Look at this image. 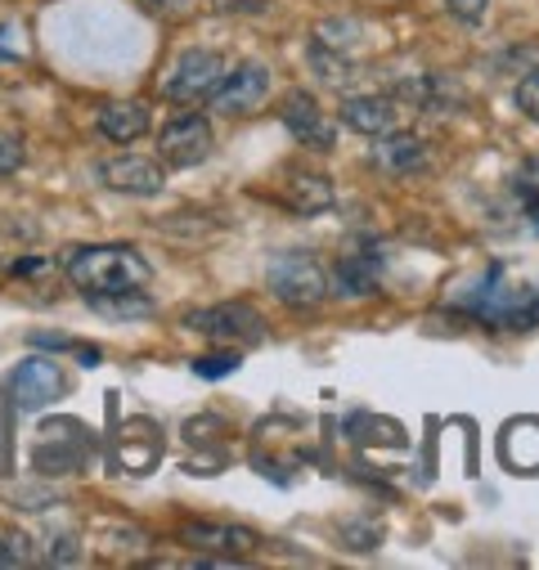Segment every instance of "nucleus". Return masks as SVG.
I'll use <instances>...</instances> for the list:
<instances>
[{
  "label": "nucleus",
  "instance_id": "nucleus-16",
  "mask_svg": "<svg viewBox=\"0 0 539 570\" xmlns=\"http://www.w3.org/2000/svg\"><path fill=\"white\" fill-rule=\"evenodd\" d=\"M284 198H288V207L302 212V216H320V212H329V207L337 203L329 176H315V171H293L288 185H284Z\"/></svg>",
  "mask_w": 539,
  "mask_h": 570
},
{
  "label": "nucleus",
  "instance_id": "nucleus-23",
  "mask_svg": "<svg viewBox=\"0 0 539 570\" xmlns=\"http://www.w3.org/2000/svg\"><path fill=\"white\" fill-rule=\"evenodd\" d=\"M512 194L521 198V207H526V203H539V163H526V167L517 171Z\"/></svg>",
  "mask_w": 539,
  "mask_h": 570
},
{
  "label": "nucleus",
  "instance_id": "nucleus-19",
  "mask_svg": "<svg viewBox=\"0 0 539 570\" xmlns=\"http://www.w3.org/2000/svg\"><path fill=\"white\" fill-rule=\"evenodd\" d=\"M512 99H517V108L539 126V68L535 72H526L521 81H517V90H512Z\"/></svg>",
  "mask_w": 539,
  "mask_h": 570
},
{
  "label": "nucleus",
  "instance_id": "nucleus-7",
  "mask_svg": "<svg viewBox=\"0 0 539 570\" xmlns=\"http://www.w3.org/2000/svg\"><path fill=\"white\" fill-rule=\"evenodd\" d=\"M265 99H270V68L256 63V59H247L234 72H225V81L216 86V95L207 104L220 117H252V112H261Z\"/></svg>",
  "mask_w": 539,
  "mask_h": 570
},
{
  "label": "nucleus",
  "instance_id": "nucleus-14",
  "mask_svg": "<svg viewBox=\"0 0 539 570\" xmlns=\"http://www.w3.org/2000/svg\"><path fill=\"white\" fill-rule=\"evenodd\" d=\"M378 274H382V256H373V252H351V256H342V261L333 265V293H337V297H351V302L373 297V293H378Z\"/></svg>",
  "mask_w": 539,
  "mask_h": 570
},
{
  "label": "nucleus",
  "instance_id": "nucleus-17",
  "mask_svg": "<svg viewBox=\"0 0 539 570\" xmlns=\"http://www.w3.org/2000/svg\"><path fill=\"white\" fill-rule=\"evenodd\" d=\"M90 311L108 315V320H145L154 311V302L145 293H104V297H86Z\"/></svg>",
  "mask_w": 539,
  "mask_h": 570
},
{
  "label": "nucleus",
  "instance_id": "nucleus-12",
  "mask_svg": "<svg viewBox=\"0 0 539 570\" xmlns=\"http://www.w3.org/2000/svg\"><path fill=\"white\" fill-rule=\"evenodd\" d=\"M373 167L386 176H414L428 167V145L414 130H386V135H378Z\"/></svg>",
  "mask_w": 539,
  "mask_h": 570
},
{
  "label": "nucleus",
  "instance_id": "nucleus-9",
  "mask_svg": "<svg viewBox=\"0 0 539 570\" xmlns=\"http://www.w3.org/2000/svg\"><path fill=\"white\" fill-rule=\"evenodd\" d=\"M180 539L198 552H216V557H252L261 548V534L247 525H229V521H185Z\"/></svg>",
  "mask_w": 539,
  "mask_h": 570
},
{
  "label": "nucleus",
  "instance_id": "nucleus-15",
  "mask_svg": "<svg viewBox=\"0 0 539 570\" xmlns=\"http://www.w3.org/2000/svg\"><path fill=\"white\" fill-rule=\"evenodd\" d=\"M149 130V108L140 99H112L99 108V135L112 145H135Z\"/></svg>",
  "mask_w": 539,
  "mask_h": 570
},
{
  "label": "nucleus",
  "instance_id": "nucleus-13",
  "mask_svg": "<svg viewBox=\"0 0 539 570\" xmlns=\"http://www.w3.org/2000/svg\"><path fill=\"white\" fill-rule=\"evenodd\" d=\"M342 121H346L351 130L378 139V135L395 130L400 108H395V99H386V95H351V99H342Z\"/></svg>",
  "mask_w": 539,
  "mask_h": 570
},
{
  "label": "nucleus",
  "instance_id": "nucleus-22",
  "mask_svg": "<svg viewBox=\"0 0 539 570\" xmlns=\"http://www.w3.org/2000/svg\"><path fill=\"white\" fill-rule=\"evenodd\" d=\"M342 539H346L351 548L369 552V548H378V539H382V525H378V521H369V525H360V521H346V525H342Z\"/></svg>",
  "mask_w": 539,
  "mask_h": 570
},
{
  "label": "nucleus",
  "instance_id": "nucleus-5",
  "mask_svg": "<svg viewBox=\"0 0 539 570\" xmlns=\"http://www.w3.org/2000/svg\"><path fill=\"white\" fill-rule=\"evenodd\" d=\"M189 333H203L212 342H261L265 337V320L256 306L247 302H220V306H207V311H189L180 320Z\"/></svg>",
  "mask_w": 539,
  "mask_h": 570
},
{
  "label": "nucleus",
  "instance_id": "nucleus-28",
  "mask_svg": "<svg viewBox=\"0 0 539 570\" xmlns=\"http://www.w3.org/2000/svg\"><path fill=\"white\" fill-rule=\"evenodd\" d=\"M526 220H530V229L539 234V203H526Z\"/></svg>",
  "mask_w": 539,
  "mask_h": 570
},
{
  "label": "nucleus",
  "instance_id": "nucleus-8",
  "mask_svg": "<svg viewBox=\"0 0 539 570\" xmlns=\"http://www.w3.org/2000/svg\"><path fill=\"white\" fill-rule=\"evenodd\" d=\"M10 395L23 413L46 409L50 400L63 395V364L55 355H28L14 373H10Z\"/></svg>",
  "mask_w": 539,
  "mask_h": 570
},
{
  "label": "nucleus",
  "instance_id": "nucleus-20",
  "mask_svg": "<svg viewBox=\"0 0 539 570\" xmlns=\"http://www.w3.org/2000/svg\"><path fill=\"white\" fill-rule=\"evenodd\" d=\"M23 139L19 135H10V130H0V176H14L19 167H23Z\"/></svg>",
  "mask_w": 539,
  "mask_h": 570
},
{
  "label": "nucleus",
  "instance_id": "nucleus-25",
  "mask_svg": "<svg viewBox=\"0 0 539 570\" xmlns=\"http://www.w3.org/2000/svg\"><path fill=\"white\" fill-rule=\"evenodd\" d=\"M0 59H23V28L0 23Z\"/></svg>",
  "mask_w": 539,
  "mask_h": 570
},
{
  "label": "nucleus",
  "instance_id": "nucleus-26",
  "mask_svg": "<svg viewBox=\"0 0 539 570\" xmlns=\"http://www.w3.org/2000/svg\"><path fill=\"white\" fill-rule=\"evenodd\" d=\"M149 14H163V19H185L194 10V0H140Z\"/></svg>",
  "mask_w": 539,
  "mask_h": 570
},
{
  "label": "nucleus",
  "instance_id": "nucleus-10",
  "mask_svg": "<svg viewBox=\"0 0 539 570\" xmlns=\"http://www.w3.org/2000/svg\"><path fill=\"white\" fill-rule=\"evenodd\" d=\"M99 180H104L108 189H117V194H130V198H154V194H163V185H167V176H163L158 163L130 158V154L99 163Z\"/></svg>",
  "mask_w": 539,
  "mask_h": 570
},
{
  "label": "nucleus",
  "instance_id": "nucleus-6",
  "mask_svg": "<svg viewBox=\"0 0 539 570\" xmlns=\"http://www.w3.org/2000/svg\"><path fill=\"white\" fill-rule=\"evenodd\" d=\"M212 121L203 117V112H185V117H171L167 126H163V135H158V154H163V163L167 167H198V163H207L212 158Z\"/></svg>",
  "mask_w": 539,
  "mask_h": 570
},
{
  "label": "nucleus",
  "instance_id": "nucleus-11",
  "mask_svg": "<svg viewBox=\"0 0 539 570\" xmlns=\"http://www.w3.org/2000/svg\"><path fill=\"white\" fill-rule=\"evenodd\" d=\"M280 117H284V126L293 130V139H302L306 149H320V154L333 149V126H329V117L320 112L315 95H306V90H288Z\"/></svg>",
  "mask_w": 539,
  "mask_h": 570
},
{
  "label": "nucleus",
  "instance_id": "nucleus-27",
  "mask_svg": "<svg viewBox=\"0 0 539 570\" xmlns=\"http://www.w3.org/2000/svg\"><path fill=\"white\" fill-rule=\"evenodd\" d=\"M203 6H212L220 14H243V10H261L265 0H203Z\"/></svg>",
  "mask_w": 539,
  "mask_h": 570
},
{
  "label": "nucleus",
  "instance_id": "nucleus-2",
  "mask_svg": "<svg viewBox=\"0 0 539 570\" xmlns=\"http://www.w3.org/2000/svg\"><path fill=\"white\" fill-rule=\"evenodd\" d=\"M68 278L72 288L86 297H104V293H145L154 265L126 247V243H95V247H77L68 252Z\"/></svg>",
  "mask_w": 539,
  "mask_h": 570
},
{
  "label": "nucleus",
  "instance_id": "nucleus-4",
  "mask_svg": "<svg viewBox=\"0 0 539 570\" xmlns=\"http://www.w3.org/2000/svg\"><path fill=\"white\" fill-rule=\"evenodd\" d=\"M229 63L220 50H185L176 59V68L163 77V95L171 104H207L216 95V86L225 81Z\"/></svg>",
  "mask_w": 539,
  "mask_h": 570
},
{
  "label": "nucleus",
  "instance_id": "nucleus-21",
  "mask_svg": "<svg viewBox=\"0 0 539 570\" xmlns=\"http://www.w3.org/2000/svg\"><path fill=\"white\" fill-rule=\"evenodd\" d=\"M238 368V355L234 351H220V355H203V360H194V373L198 377H229Z\"/></svg>",
  "mask_w": 539,
  "mask_h": 570
},
{
  "label": "nucleus",
  "instance_id": "nucleus-24",
  "mask_svg": "<svg viewBox=\"0 0 539 570\" xmlns=\"http://www.w3.org/2000/svg\"><path fill=\"white\" fill-rule=\"evenodd\" d=\"M445 6H450V14L459 19V23H481L486 19V10H490V0H445Z\"/></svg>",
  "mask_w": 539,
  "mask_h": 570
},
{
  "label": "nucleus",
  "instance_id": "nucleus-1",
  "mask_svg": "<svg viewBox=\"0 0 539 570\" xmlns=\"http://www.w3.org/2000/svg\"><path fill=\"white\" fill-rule=\"evenodd\" d=\"M463 315H472L477 324H494V328H539V288L530 278H517L503 261L486 265V274H477L454 302Z\"/></svg>",
  "mask_w": 539,
  "mask_h": 570
},
{
  "label": "nucleus",
  "instance_id": "nucleus-18",
  "mask_svg": "<svg viewBox=\"0 0 539 570\" xmlns=\"http://www.w3.org/2000/svg\"><path fill=\"white\" fill-rule=\"evenodd\" d=\"M311 68H315V77H320L324 86H351V81H355L351 59H342V50H333V46H324V41L311 46Z\"/></svg>",
  "mask_w": 539,
  "mask_h": 570
},
{
  "label": "nucleus",
  "instance_id": "nucleus-3",
  "mask_svg": "<svg viewBox=\"0 0 539 570\" xmlns=\"http://www.w3.org/2000/svg\"><path fill=\"white\" fill-rule=\"evenodd\" d=\"M265 288L275 293V302H284L288 311H315L329 297V274L311 252L293 247V252H280L275 261H270Z\"/></svg>",
  "mask_w": 539,
  "mask_h": 570
}]
</instances>
